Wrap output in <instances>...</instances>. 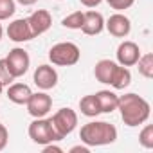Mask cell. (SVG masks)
<instances>
[{"label":"cell","instance_id":"f1b7e54d","mask_svg":"<svg viewBox=\"0 0 153 153\" xmlns=\"http://www.w3.org/2000/svg\"><path fill=\"white\" fill-rule=\"evenodd\" d=\"M18 4H22V6H33V4H36L38 0H16Z\"/></svg>","mask_w":153,"mask_h":153},{"label":"cell","instance_id":"603a6c76","mask_svg":"<svg viewBox=\"0 0 153 153\" xmlns=\"http://www.w3.org/2000/svg\"><path fill=\"white\" fill-rule=\"evenodd\" d=\"M15 81V78H13V74L9 72V68H7V63H6V59H0V83H2L4 87L7 85H11Z\"/></svg>","mask_w":153,"mask_h":153},{"label":"cell","instance_id":"f546056e","mask_svg":"<svg viewBox=\"0 0 153 153\" xmlns=\"http://www.w3.org/2000/svg\"><path fill=\"white\" fill-rule=\"evenodd\" d=\"M2 34H4V29H2V24H0V40H2Z\"/></svg>","mask_w":153,"mask_h":153},{"label":"cell","instance_id":"d4e9b609","mask_svg":"<svg viewBox=\"0 0 153 153\" xmlns=\"http://www.w3.org/2000/svg\"><path fill=\"white\" fill-rule=\"evenodd\" d=\"M7 140H9V131L4 124H0V151L7 146Z\"/></svg>","mask_w":153,"mask_h":153},{"label":"cell","instance_id":"ac0fdd59","mask_svg":"<svg viewBox=\"0 0 153 153\" xmlns=\"http://www.w3.org/2000/svg\"><path fill=\"white\" fill-rule=\"evenodd\" d=\"M79 110L83 115L87 117H96L101 114V108H99V103H97V97L96 94H90V96H85L81 101H79Z\"/></svg>","mask_w":153,"mask_h":153},{"label":"cell","instance_id":"ffe728a7","mask_svg":"<svg viewBox=\"0 0 153 153\" xmlns=\"http://www.w3.org/2000/svg\"><path fill=\"white\" fill-rule=\"evenodd\" d=\"M83 20H85V13H83V11H76V13L65 16V18L61 20V24H63V27H67V29H81Z\"/></svg>","mask_w":153,"mask_h":153},{"label":"cell","instance_id":"7c38bea8","mask_svg":"<svg viewBox=\"0 0 153 153\" xmlns=\"http://www.w3.org/2000/svg\"><path fill=\"white\" fill-rule=\"evenodd\" d=\"M7 36H9V40H13L16 43H24V42H29L34 38L27 18H18V20L11 22L7 27Z\"/></svg>","mask_w":153,"mask_h":153},{"label":"cell","instance_id":"30bf717a","mask_svg":"<svg viewBox=\"0 0 153 153\" xmlns=\"http://www.w3.org/2000/svg\"><path fill=\"white\" fill-rule=\"evenodd\" d=\"M105 27L106 31L115 36V38H126L131 31V24H130V18L124 16L123 13H115L112 15L106 22H105Z\"/></svg>","mask_w":153,"mask_h":153},{"label":"cell","instance_id":"52a82bcc","mask_svg":"<svg viewBox=\"0 0 153 153\" xmlns=\"http://www.w3.org/2000/svg\"><path fill=\"white\" fill-rule=\"evenodd\" d=\"M52 108V99L49 94L45 92H36V94H31L29 101H27V112L38 119V117H45Z\"/></svg>","mask_w":153,"mask_h":153},{"label":"cell","instance_id":"d6986e66","mask_svg":"<svg viewBox=\"0 0 153 153\" xmlns=\"http://www.w3.org/2000/svg\"><path fill=\"white\" fill-rule=\"evenodd\" d=\"M135 65H139V74H142L144 78H148V79L153 78V54L148 52V54L140 56Z\"/></svg>","mask_w":153,"mask_h":153},{"label":"cell","instance_id":"4dcf8cb0","mask_svg":"<svg viewBox=\"0 0 153 153\" xmlns=\"http://www.w3.org/2000/svg\"><path fill=\"white\" fill-rule=\"evenodd\" d=\"M2 90H4V85H2V83H0V94H2Z\"/></svg>","mask_w":153,"mask_h":153},{"label":"cell","instance_id":"e0dca14e","mask_svg":"<svg viewBox=\"0 0 153 153\" xmlns=\"http://www.w3.org/2000/svg\"><path fill=\"white\" fill-rule=\"evenodd\" d=\"M130 83H131V74H130L128 67L115 65L114 74H112V79H110V85H112L115 90H123V88H126Z\"/></svg>","mask_w":153,"mask_h":153},{"label":"cell","instance_id":"2e32d148","mask_svg":"<svg viewBox=\"0 0 153 153\" xmlns=\"http://www.w3.org/2000/svg\"><path fill=\"white\" fill-rule=\"evenodd\" d=\"M115 61L112 59H101L96 63V68H94V76L99 83H106L110 85V79H112V74H114V68H115Z\"/></svg>","mask_w":153,"mask_h":153},{"label":"cell","instance_id":"8fae6325","mask_svg":"<svg viewBox=\"0 0 153 153\" xmlns=\"http://www.w3.org/2000/svg\"><path fill=\"white\" fill-rule=\"evenodd\" d=\"M27 22H29L31 31H33V36L36 38V36H40V34H43V33H47V31L51 29V25H52V16H51L49 11L38 9V11H34V13L27 18Z\"/></svg>","mask_w":153,"mask_h":153},{"label":"cell","instance_id":"484cf974","mask_svg":"<svg viewBox=\"0 0 153 153\" xmlns=\"http://www.w3.org/2000/svg\"><path fill=\"white\" fill-rule=\"evenodd\" d=\"M61 151H63V149L58 148V146H54L52 142H49V144L43 146V153H61Z\"/></svg>","mask_w":153,"mask_h":153},{"label":"cell","instance_id":"4316f807","mask_svg":"<svg viewBox=\"0 0 153 153\" xmlns=\"http://www.w3.org/2000/svg\"><path fill=\"white\" fill-rule=\"evenodd\" d=\"M79 2L85 6V7H96V6H99L103 0H79Z\"/></svg>","mask_w":153,"mask_h":153},{"label":"cell","instance_id":"cb8c5ba5","mask_svg":"<svg viewBox=\"0 0 153 153\" xmlns=\"http://www.w3.org/2000/svg\"><path fill=\"white\" fill-rule=\"evenodd\" d=\"M106 2H108V6H110L112 9H115V11H124V9H128V7L133 6L135 0H106Z\"/></svg>","mask_w":153,"mask_h":153},{"label":"cell","instance_id":"8992f818","mask_svg":"<svg viewBox=\"0 0 153 153\" xmlns=\"http://www.w3.org/2000/svg\"><path fill=\"white\" fill-rule=\"evenodd\" d=\"M4 59H6L7 68H9V72L13 74L15 79H16V78H22V76L29 70V65H31V58H29L27 51H24V49H20V47L9 51L7 58H4Z\"/></svg>","mask_w":153,"mask_h":153},{"label":"cell","instance_id":"44dd1931","mask_svg":"<svg viewBox=\"0 0 153 153\" xmlns=\"http://www.w3.org/2000/svg\"><path fill=\"white\" fill-rule=\"evenodd\" d=\"M139 142H140V146L146 148V149H151V148H153V126H151V124H146V126L142 128V131H140V135H139Z\"/></svg>","mask_w":153,"mask_h":153},{"label":"cell","instance_id":"6da1fadb","mask_svg":"<svg viewBox=\"0 0 153 153\" xmlns=\"http://www.w3.org/2000/svg\"><path fill=\"white\" fill-rule=\"evenodd\" d=\"M117 110L121 112V119L126 126H139V124H144L148 119H149V103L137 96V94H124L119 97V103H117Z\"/></svg>","mask_w":153,"mask_h":153},{"label":"cell","instance_id":"7a4b0ae2","mask_svg":"<svg viewBox=\"0 0 153 153\" xmlns=\"http://www.w3.org/2000/svg\"><path fill=\"white\" fill-rule=\"evenodd\" d=\"M79 139L87 146H106V144L115 142L117 128L105 121H92L81 126Z\"/></svg>","mask_w":153,"mask_h":153},{"label":"cell","instance_id":"4fadbf2b","mask_svg":"<svg viewBox=\"0 0 153 153\" xmlns=\"http://www.w3.org/2000/svg\"><path fill=\"white\" fill-rule=\"evenodd\" d=\"M105 29V18L101 13L97 11H87L85 13V20L81 25V31L88 36H96Z\"/></svg>","mask_w":153,"mask_h":153},{"label":"cell","instance_id":"ba28073f","mask_svg":"<svg viewBox=\"0 0 153 153\" xmlns=\"http://www.w3.org/2000/svg\"><path fill=\"white\" fill-rule=\"evenodd\" d=\"M115 56H117L119 65H123V67H133L139 61V58H140V49H139V45L135 42L124 40L123 43H119Z\"/></svg>","mask_w":153,"mask_h":153},{"label":"cell","instance_id":"83f0119b","mask_svg":"<svg viewBox=\"0 0 153 153\" xmlns=\"http://www.w3.org/2000/svg\"><path fill=\"white\" fill-rule=\"evenodd\" d=\"M70 153H88V146H74L70 148Z\"/></svg>","mask_w":153,"mask_h":153},{"label":"cell","instance_id":"7402d4cb","mask_svg":"<svg viewBox=\"0 0 153 153\" xmlns=\"http://www.w3.org/2000/svg\"><path fill=\"white\" fill-rule=\"evenodd\" d=\"M16 4L15 0H0V20H7L15 15Z\"/></svg>","mask_w":153,"mask_h":153},{"label":"cell","instance_id":"9c48e42d","mask_svg":"<svg viewBox=\"0 0 153 153\" xmlns=\"http://www.w3.org/2000/svg\"><path fill=\"white\" fill-rule=\"evenodd\" d=\"M33 79H34V85L42 90H51L56 87L58 83V72L54 67L51 65H40L36 70H34V76H33Z\"/></svg>","mask_w":153,"mask_h":153},{"label":"cell","instance_id":"9a60e30c","mask_svg":"<svg viewBox=\"0 0 153 153\" xmlns=\"http://www.w3.org/2000/svg\"><path fill=\"white\" fill-rule=\"evenodd\" d=\"M101 114H112L114 110H117V103H119V96H115L110 90H99L96 92Z\"/></svg>","mask_w":153,"mask_h":153},{"label":"cell","instance_id":"3957f363","mask_svg":"<svg viewBox=\"0 0 153 153\" xmlns=\"http://www.w3.org/2000/svg\"><path fill=\"white\" fill-rule=\"evenodd\" d=\"M81 51L79 47L72 43V42H61L52 45V49L49 51V59L52 65H59V67H70L79 61Z\"/></svg>","mask_w":153,"mask_h":153},{"label":"cell","instance_id":"5bb4252c","mask_svg":"<svg viewBox=\"0 0 153 153\" xmlns=\"http://www.w3.org/2000/svg\"><path fill=\"white\" fill-rule=\"evenodd\" d=\"M31 94H33V90L25 83H11L9 88H7V97L15 105H27Z\"/></svg>","mask_w":153,"mask_h":153},{"label":"cell","instance_id":"277c9868","mask_svg":"<svg viewBox=\"0 0 153 153\" xmlns=\"http://www.w3.org/2000/svg\"><path fill=\"white\" fill-rule=\"evenodd\" d=\"M51 124L54 128V133H56L58 140H61L68 133H72L74 128L78 126V114H76L72 108H59L51 117Z\"/></svg>","mask_w":153,"mask_h":153},{"label":"cell","instance_id":"5b68a950","mask_svg":"<svg viewBox=\"0 0 153 153\" xmlns=\"http://www.w3.org/2000/svg\"><path fill=\"white\" fill-rule=\"evenodd\" d=\"M29 137L33 139V142L42 144V146L58 140L54 128L51 124V119H43V117H38L29 124Z\"/></svg>","mask_w":153,"mask_h":153}]
</instances>
